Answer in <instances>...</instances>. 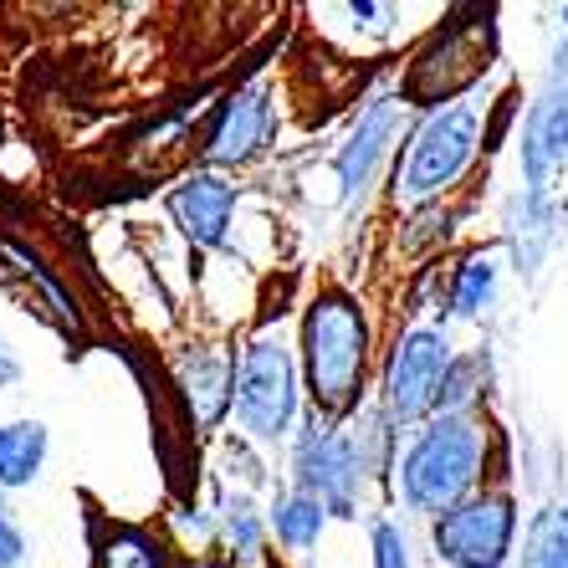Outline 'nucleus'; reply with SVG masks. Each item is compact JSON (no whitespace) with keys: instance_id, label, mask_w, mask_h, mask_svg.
<instances>
[{"instance_id":"obj_1","label":"nucleus","mask_w":568,"mask_h":568,"mask_svg":"<svg viewBox=\"0 0 568 568\" xmlns=\"http://www.w3.org/2000/svg\"><path fill=\"white\" fill-rule=\"evenodd\" d=\"M487 462V425L476 415L456 410L430 420V430H420L405 462H399V497L415 507V513H440L466 503V491L476 487Z\"/></svg>"},{"instance_id":"obj_2","label":"nucleus","mask_w":568,"mask_h":568,"mask_svg":"<svg viewBox=\"0 0 568 568\" xmlns=\"http://www.w3.org/2000/svg\"><path fill=\"white\" fill-rule=\"evenodd\" d=\"M364 354H369V328L364 313L348 303L344 292L313 297L303 317V374L313 389L317 410L344 415L354 410L358 379H364Z\"/></svg>"},{"instance_id":"obj_3","label":"nucleus","mask_w":568,"mask_h":568,"mask_svg":"<svg viewBox=\"0 0 568 568\" xmlns=\"http://www.w3.org/2000/svg\"><path fill=\"white\" fill-rule=\"evenodd\" d=\"M476 139H481V113H476V103L436 108V113L420 123V133H415L410 159H405V170H399V185L395 190L405 200L440 195V190L456 185V180H462V170L471 164Z\"/></svg>"},{"instance_id":"obj_4","label":"nucleus","mask_w":568,"mask_h":568,"mask_svg":"<svg viewBox=\"0 0 568 568\" xmlns=\"http://www.w3.org/2000/svg\"><path fill=\"white\" fill-rule=\"evenodd\" d=\"M241 430H252L256 440H277L292 430L297 415V369L292 354L272 338H256L236 364V395H231Z\"/></svg>"},{"instance_id":"obj_5","label":"nucleus","mask_w":568,"mask_h":568,"mask_svg":"<svg viewBox=\"0 0 568 568\" xmlns=\"http://www.w3.org/2000/svg\"><path fill=\"white\" fill-rule=\"evenodd\" d=\"M450 344L440 328H410L389 354V369H384V410L395 425H415L440 405V389H446L450 374Z\"/></svg>"},{"instance_id":"obj_6","label":"nucleus","mask_w":568,"mask_h":568,"mask_svg":"<svg viewBox=\"0 0 568 568\" xmlns=\"http://www.w3.org/2000/svg\"><path fill=\"white\" fill-rule=\"evenodd\" d=\"M517 513L503 491L466 497L436 523V558L450 568H503L513 554Z\"/></svg>"},{"instance_id":"obj_7","label":"nucleus","mask_w":568,"mask_h":568,"mask_svg":"<svg viewBox=\"0 0 568 568\" xmlns=\"http://www.w3.org/2000/svg\"><path fill=\"white\" fill-rule=\"evenodd\" d=\"M358 481H364V446L313 415L303 440H297V487L317 497L328 513L348 517Z\"/></svg>"},{"instance_id":"obj_8","label":"nucleus","mask_w":568,"mask_h":568,"mask_svg":"<svg viewBox=\"0 0 568 568\" xmlns=\"http://www.w3.org/2000/svg\"><path fill=\"white\" fill-rule=\"evenodd\" d=\"M568 159V67H558L548 93L532 103L528 129H523V174L538 190L548 174Z\"/></svg>"},{"instance_id":"obj_9","label":"nucleus","mask_w":568,"mask_h":568,"mask_svg":"<svg viewBox=\"0 0 568 568\" xmlns=\"http://www.w3.org/2000/svg\"><path fill=\"white\" fill-rule=\"evenodd\" d=\"M266 139H272V93L262 82H252V88H241L225 103L211 144H205V159L211 164H246V159H256L266 149Z\"/></svg>"},{"instance_id":"obj_10","label":"nucleus","mask_w":568,"mask_h":568,"mask_svg":"<svg viewBox=\"0 0 568 568\" xmlns=\"http://www.w3.org/2000/svg\"><path fill=\"white\" fill-rule=\"evenodd\" d=\"M236 211V185H225L221 174H190L180 190H170V215L195 246H221L225 225Z\"/></svg>"},{"instance_id":"obj_11","label":"nucleus","mask_w":568,"mask_h":568,"mask_svg":"<svg viewBox=\"0 0 568 568\" xmlns=\"http://www.w3.org/2000/svg\"><path fill=\"white\" fill-rule=\"evenodd\" d=\"M395 129H399V103L395 98H379L369 113H358L348 144L338 149V159H333L338 185H344V200L364 195V185H369L374 170H379V159H384V149H389V139H395Z\"/></svg>"},{"instance_id":"obj_12","label":"nucleus","mask_w":568,"mask_h":568,"mask_svg":"<svg viewBox=\"0 0 568 568\" xmlns=\"http://www.w3.org/2000/svg\"><path fill=\"white\" fill-rule=\"evenodd\" d=\"M180 389L190 399V415H195L200 430H211L225 410H231V395H236V364L225 348H190L180 358Z\"/></svg>"},{"instance_id":"obj_13","label":"nucleus","mask_w":568,"mask_h":568,"mask_svg":"<svg viewBox=\"0 0 568 568\" xmlns=\"http://www.w3.org/2000/svg\"><path fill=\"white\" fill-rule=\"evenodd\" d=\"M47 462V425L11 420L0 425V487H27Z\"/></svg>"},{"instance_id":"obj_14","label":"nucleus","mask_w":568,"mask_h":568,"mask_svg":"<svg viewBox=\"0 0 568 568\" xmlns=\"http://www.w3.org/2000/svg\"><path fill=\"white\" fill-rule=\"evenodd\" d=\"M221 532H225V548L246 568L262 564V517H256V507L241 491H225L221 497Z\"/></svg>"},{"instance_id":"obj_15","label":"nucleus","mask_w":568,"mask_h":568,"mask_svg":"<svg viewBox=\"0 0 568 568\" xmlns=\"http://www.w3.org/2000/svg\"><path fill=\"white\" fill-rule=\"evenodd\" d=\"M323 523H328V507L317 503V497H307V491H292V497H282L272 507V528H277V538L287 548H313Z\"/></svg>"},{"instance_id":"obj_16","label":"nucleus","mask_w":568,"mask_h":568,"mask_svg":"<svg viewBox=\"0 0 568 568\" xmlns=\"http://www.w3.org/2000/svg\"><path fill=\"white\" fill-rule=\"evenodd\" d=\"M523 568H568V513H538L528 528Z\"/></svg>"},{"instance_id":"obj_17","label":"nucleus","mask_w":568,"mask_h":568,"mask_svg":"<svg viewBox=\"0 0 568 568\" xmlns=\"http://www.w3.org/2000/svg\"><path fill=\"white\" fill-rule=\"evenodd\" d=\"M491 292H497V266L481 262V256H471V262L462 266V277H456V313L476 317L491 303Z\"/></svg>"},{"instance_id":"obj_18","label":"nucleus","mask_w":568,"mask_h":568,"mask_svg":"<svg viewBox=\"0 0 568 568\" xmlns=\"http://www.w3.org/2000/svg\"><path fill=\"white\" fill-rule=\"evenodd\" d=\"M103 568H164V558L144 532H113V542L103 548Z\"/></svg>"},{"instance_id":"obj_19","label":"nucleus","mask_w":568,"mask_h":568,"mask_svg":"<svg viewBox=\"0 0 568 568\" xmlns=\"http://www.w3.org/2000/svg\"><path fill=\"white\" fill-rule=\"evenodd\" d=\"M374 568H410V548H405L395 523L374 528Z\"/></svg>"},{"instance_id":"obj_20","label":"nucleus","mask_w":568,"mask_h":568,"mask_svg":"<svg viewBox=\"0 0 568 568\" xmlns=\"http://www.w3.org/2000/svg\"><path fill=\"white\" fill-rule=\"evenodd\" d=\"M21 554H27V542H21V532L0 517V568H16L21 564Z\"/></svg>"},{"instance_id":"obj_21","label":"nucleus","mask_w":568,"mask_h":568,"mask_svg":"<svg viewBox=\"0 0 568 568\" xmlns=\"http://www.w3.org/2000/svg\"><path fill=\"white\" fill-rule=\"evenodd\" d=\"M16 374H21V364H16V358L0 348V389H6V384H16Z\"/></svg>"}]
</instances>
